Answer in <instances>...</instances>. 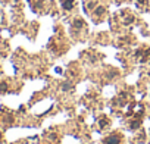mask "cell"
<instances>
[{"mask_svg": "<svg viewBox=\"0 0 150 144\" xmlns=\"http://www.w3.org/2000/svg\"><path fill=\"white\" fill-rule=\"evenodd\" d=\"M74 5H75V2L74 0H63L62 2V6L65 10H71L74 7Z\"/></svg>", "mask_w": 150, "mask_h": 144, "instance_id": "7a4b0ae2", "label": "cell"}, {"mask_svg": "<svg viewBox=\"0 0 150 144\" xmlns=\"http://www.w3.org/2000/svg\"><path fill=\"white\" fill-rule=\"evenodd\" d=\"M119 141H121L119 135H112V137H108L104 140V144H119Z\"/></svg>", "mask_w": 150, "mask_h": 144, "instance_id": "6da1fadb", "label": "cell"}, {"mask_svg": "<svg viewBox=\"0 0 150 144\" xmlns=\"http://www.w3.org/2000/svg\"><path fill=\"white\" fill-rule=\"evenodd\" d=\"M108 123H109V121H108V119H104V121L100 122V125H102V128H106V125H108Z\"/></svg>", "mask_w": 150, "mask_h": 144, "instance_id": "52a82bcc", "label": "cell"}, {"mask_svg": "<svg viewBox=\"0 0 150 144\" xmlns=\"http://www.w3.org/2000/svg\"><path fill=\"white\" fill-rule=\"evenodd\" d=\"M83 25H84V22H83V21H81V19H77V21H75V22H74V26H75L77 30H78V28H81V26H83Z\"/></svg>", "mask_w": 150, "mask_h": 144, "instance_id": "3957f363", "label": "cell"}, {"mask_svg": "<svg viewBox=\"0 0 150 144\" xmlns=\"http://www.w3.org/2000/svg\"><path fill=\"white\" fill-rule=\"evenodd\" d=\"M138 125H140V121H135V122H133V123H131V128H133V129H135V128H138Z\"/></svg>", "mask_w": 150, "mask_h": 144, "instance_id": "5b68a950", "label": "cell"}, {"mask_svg": "<svg viewBox=\"0 0 150 144\" xmlns=\"http://www.w3.org/2000/svg\"><path fill=\"white\" fill-rule=\"evenodd\" d=\"M104 12V7H97V10H96V15H102Z\"/></svg>", "mask_w": 150, "mask_h": 144, "instance_id": "8992f818", "label": "cell"}, {"mask_svg": "<svg viewBox=\"0 0 150 144\" xmlns=\"http://www.w3.org/2000/svg\"><path fill=\"white\" fill-rule=\"evenodd\" d=\"M6 90H7V85L5 82H0V93H6Z\"/></svg>", "mask_w": 150, "mask_h": 144, "instance_id": "277c9868", "label": "cell"}, {"mask_svg": "<svg viewBox=\"0 0 150 144\" xmlns=\"http://www.w3.org/2000/svg\"><path fill=\"white\" fill-rule=\"evenodd\" d=\"M68 88H71V84H69V82H66V84L63 85V90H68Z\"/></svg>", "mask_w": 150, "mask_h": 144, "instance_id": "ba28073f", "label": "cell"}]
</instances>
